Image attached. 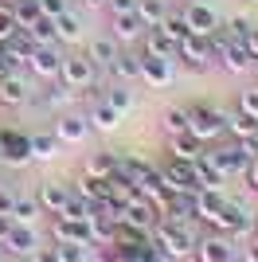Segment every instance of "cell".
I'll return each instance as SVG.
<instances>
[{
  "instance_id": "obj_53",
  "label": "cell",
  "mask_w": 258,
  "mask_h": 262,
  "mask_svg": "<svg viewBox=\"0 0 258 262\" xmlns=\"http://www.w3.org/2000/svg\"><path fill=\"white\" fill-rule=\"evenodd\" d=\"M243 176H247V188H250V192H258V161H250Z\"/></svg>"
},
{
  "instance_id": "obj_57",
  "label": "cell",
  "mask_w": 258,
  "mask_h": 262,
  "mask_svg": "<svg viewBox=\"0 0 258 262\" xmlns=\"http://www.w3.org/2000/svg\"><path fill=\"white\" fill-rule=\"evenodd\" d=\"M254 235H258V215H254Z\"/></svg>"
},
{
  "instance_id": "obj_48",
  "label": "cell",
  "mask_w": 258,
  "mask_h": 262,
  "mask_svg": "<svg viewBox=\"0 0 258 262\" xmlns=\"http://www.w3.org/2000/svg\"><path fill=\"white\" fill-rule=\"evenodd\" d=\"M67 8H71V0H39V16H51V20Z\"/></svg>"
},
{
  "instance_id": "obj_43",
  "label": "cell",
  "mask_w": 258,
  "mask_h": 262,
  "mask_svg": "<svg viewBox=\"0 0 258 262\" xmlns=\"http://www.w3.org/2000/svg\"><path fill=\"white\" fill-rule=\"evenodd\" d=\"M94 247H78V243H55V254L59 262H86Z\"/></svg>"
},
{
  "instance_id": "obj_39",
  "label": "cell",
  "mask_w": 258,
  "mask_h": 262,
  "mask_svg": "<svg viewBox=\"0 0 258 262\" xmlns=\"http://www.w3.org/2000/svg\"><path fill=\"white\" fill-rule=\"evenodd\" d=\"M250 16H227L223 24H219V32L227 35V39H239V43H243V39H247V32H250Z\"/></svg>"
},
{
  "instance_id": "obj_41",
  "label": "cell",
  "mask_w": 258,
  "mask_h": 262,
  "mask_svg": "<svg viewBox=\"0 0 258 262\" xmlns=\"http://www.w3.org/2000/svg\"><path fill=\"white\" fill-rule=\"evenodd\" d=\"M28 35H32V43H59V39H55V20L51 16H39V20L28 28Z\"/></svg>"
},
{
  "instance_id": "obj_6",
  "label": "cell",
  "mask_w": 258,
  "mask_h": 262,
  "mask_svg": "<svg viewBox=\"0 0 258 262\" xmlns=\"http://www.w3.org/2000/svg\"><path fill=\"white\" fill-rule=\"evenodd\" d=\"M161 168V184L168 188V192H184V196H196L200 192V172H196V161H176V157H168L164 164H157Z\"/></svg>"
},
{
  "instance_id": "obj_25",
  "label": "cell",
  "mask_w": 258,
  "mask_h": 262,
  "mask_svg": "<svg viewBox=\"0 0 258 262\" xmlns=\"http://www.w3.org/2000/svg\"><path fill=\"white\" fill-rule=\"evenodd\" d=\"M141 82L153 90H164L172 82V59H141Z\"/></svg>"
},
{
  "instance_id": "obj_24",
  "label": "cell",
  "mask_w": 258,
  "mask_h": 262,
  "mask_svg": "<svg viewBox=\"0 0 258 262\" xmlns=\"http://www.w3.org/2000/svg\"><path fill=\"white\" fill-rule=\"evenodd\" d=\"M86 55H90V63H94L98 71H106V75H110L114 59L121 55V43H118V39H110V35H98V39L86 43Z\"/></svg>"
},
{
  "instance_id": "obj_45",
  "label": "cell",
  "mask_w": 258,
  "mask_h": 262,
  "mask_svg": "<svg viewBox=\"0 0 258 262\" xmlns=\"http://www.w3.org/2000/svg\"><path fill=\"white\" fill-rule=\"evenodd\" d=\"M16 32H20V28H16V20H12V8L0 0V43H8Z\"/></svg>"
},
{
  "instance_id": "obj_11",
  "label": "cell",
  "mask_w": 258,
  "mask_h": 262,
  "mask_svg": "<svg viewBox=\"0 0 258 262\" xmlns=\"http://www.w3.org/2000/svg\"><path fill=\"white\" fill-rule=\"evenodd\" d=\"M180 16H184V24H188L192 35H215L219 24H223V16H219L207 0H188V4L180 8Z\"/></svg>"
},
{
  "instance_id": "obj_46",
  "label": "cell",
  "mask_w": 258,
  "mask_h": 262,
  "mask_svg": "<svg viewBox=\"0 0 258 262\" xmlns=\"http://www.w3.org/2000/svg\"><path fill=\"white\" fill-rule=\"evenodd\" d=\"M235 262H258V235H250L247 243H239V254Z\"/></svg>"
},
{
  "instance_id": "obj_13",
  "label": "cell",
  "mask_w": 258,
  "mask_h": 262,
  "mask_svg": "<svg viewBox=\"0 0 258 262\" xmlns=\"http://www.w3.org/2000/svg\"><path fill=\"white\" fill-rule=\"evenodd\" d=\"M59 63H63V51H59V43H35L32 55H28V75L43 78V82H55L59 78Z\"/></svg>"
},
{
  "instance_id": "obj_49",
  "label": "cell",
  "mask_w": 258,
  "mask_h": 262,
  "mask_svg": "<svg viewBox=\"0 0 258 262\" xmlns=\"http://www.w3.org/2000/svg\"><path fill=\"white\" fill-rule=\"evenodd\" d=\"M110 16H121V12H137V0H106Z\"/></svg>"
},
{
  "instance_id": "obj_15",
  "label": "cell",
  "mask_w": 258,
  "mask_h": 262,
  "mask_svg": "<svg viewBox=\"0 0 258 262\" xmlns=\"http://www.w3.org/2000/svg\"><path fill=\"white\" fill-rule=\"evenodd\" d=\"M145 24H141V16L137 12H121V16H110V39H118L121 47H133V43H141L145 39Z\"/></svg>"
},
{
  "instance_id": "obj_44",
  "label": "cell",
  "mask_w": 258,
  "mask_h": 262,
  "mask_svg": "<svg viewBox=\"0 0 258 262\" xmlns=\"http://www.w3.org/2000/svg\"><path fill=\"white\" fill-rule=\"evenodd\" d=\"M235 110L239 114H247V118L258 121V86H247V90H239V98H235Z\"/></svg>"
},
{
  "instance_id": "obj_42",
  "label": "cell",
  "mask_w": 258,
  "mask_h": 262,
  "mask_svg": "<svg viewBox=\"0 0 258 262\" xmlns=\"http://www.w3.org/2000/svg\"><path fill=\"white\" fill-rule=\"evenodd\" d=\"M63 215H67V219H78V223H90V215H94V211H90V200H82V196H75V192H71Z\"/></svg>"
},
{
  "instance_id": "obj_20",
  "label": "cell",
  "mask_w": 258,
  "mask_h": 262,
  "mask_svg": "<svg viewBox=\"0 0 258 262\" xmlns=\"http://www.w3.org/2000/svg\"><path fill=\"white\" fill-rule=\"evenodd\" d=\"M141 59H145L141 51H133V47H121V55L114 59V67H110V78H114V82H125V86L141 82Z\"/></svg>"
},
{
  "instance_id": "obj_38",
  "label": "cell",
  "mask_w": 258,
  "mask_h": 262,
  "mask_svg": "<svg viewBox=\"0 0 258 262\" xmlns=\"http://www.w3.org/2000/svg\"><path fill=\"white\" fill-rule=\"evenodd\" d=\"M114 168H118V153L114 149H102V153H94L86 161V172L90 176H114Z\"/></svg>"
},
{
  "instance_id": "obj_29",
  "label": "cell",
  "mask_w": 258,
  "mask_h": 262,
  "mask_svg": "<svg viewBox=\"0 0 258 262\" xmlns=\"http://www.w3.org/2000/svg\"><path fill=\"white\" fill-rule=\"evenodd\" d=\"M71 98H75V90H67L59 78L55 82H47V90H39V106L51 110V114H63V110H71Z\"/></svg>"
},
{
  "instance_id": "obj_22",
  "label": "cell",
  "mask_w": 258,
  "mask_h": 262,
  "mask_svg": "<svg viewBox=\"0 0 258 262\" xmlns=\"http://www.w3.org/2000/svg\"><path fill=\"white\" fill-rule=\"evenodd\" d=\"M223 204H227V192H223V188H200V192H196V219L211 227L215 215L223 211Z\"/></svg>"
},
{
  "instance_id": "obj_1",
  "label": "cell",
  "mask_w": 258,
  "mask_h": 262,
  "mask_svg": "<svg viewBox=\"0 0 258 262\" xmlns=\"http://www.w3.org/2000/svg\"><path fill=\"white\" fill-rule=\"evenodd\" d=\"M196 227H200V223H168V219H157V227L149 231V239H153V247L161 251V258L184 262V258L196 254V239H200Z\"/></svg>"
},
{
  "instance_id": "obj_47",
  "label": "cell",
  "mask_w": 258,
  "mask_h": 262,
  "mask_svg": "<svg viewBox=\"0 0 258 262\" xmlns=\"http://www.w3.org/2000/svg\"><path fill=\"white\" fill-rule=\"evenodd\" d=\"M239 153H243V157H247V164L250 161H258V133H254V137H239Z\"/></svg>"
},
{
  "instance_id": "obj_12",
  "label": "cell",
  "mask_w": 258,
  "mask_h": 262,
  "mask_svg": "<svg viewBox=\"0 0 258 262\" xmlns=\"http://www.w3.org/2000/svg\"><path fill=\"white\" fill-rule=\"evenodd\" d=\"M204 157L215 164V172L223 176V180H231V176H243V172H247V157L239 153V145H235V141H227V145L215 141V145H207Z\"/></svg>"
},
{
  "instance_id": "obj_28",
  "label": "cell",
  "mask_w": 258,
  "mask_h": 262,
  "mask_svg": "<svg viewBox=\"0 0 258 262\" xmlns=\"http://www.w3.org/2000/svg\"><path fill=\"white\" fill-rule=\"evenodd\" d=\"M141 55H149V59H172V63H176V43H172L161 28H149L145 39H141Z\"/></svg>"
},
{
  "instance_id": "obj_19",
  "label": "cell",
  "mask_w": 258,
  "mask_h": 262,
  "mask_svg": "<svg viewBox=\"0 0 258 262\" xmlns=\"http://www.w3.org/2000/svg\"><path fill=\"white\" fill-rule=\"evenodd\" d=\"M4 251H8V258H32V254L39 251V231L12 223V235H8V243H4Z\"/></svg>"
},
{
  "instance_id": "obj_9",
  "label": "cell",
  "mask_w": 258,
  "mask_h": 262,
  "mask_svg": "<svg viewBox=\"0 0 258 262\" xmlns=\"http://www.w3.org/2000/svg\"><path fill=\"white\" fill-rule=\"evenodd\" d=\"M235 254H239V243L231 239V235L211 227V235H200V239H196L192 258L196 262H235Z\"/></svg>"
},
{
  "instance_id": "obj_30",
  "label": "cell",
  "mask_w": 258,
  "mask_h": 262,
  "mask_svg": "<svg viewBox=\"0 0 258 262\" xmlns=\"http://www.w3.org/2000/svg\"><path fill=\"white\" fill-rule=\"evenodd\" d=\"M32 47H35L32 35H28V32H16L8 43H0V51L12 59V67H16V71H24V67H28V55H32Z\"/></svg>"
},
{
  "instance_id": "obj_34",
  "label": "cell",
  "mask_w": 258,
  "mask_h": 262,
  "mask_svg": "<svg viewBox=\"0 0 258 262\" xmlns=\"http://www.w3.org/2000/svg\"><path fill=\"white\" fill-rule=\"evenodd\" d=\"M254 133H258V121L254 118L239 114V110L227 114V137H231V141H239V137H254Z\"/></svg>"
},
{
  "instance_id": "obj_55",
  "label": "cell",
  "mask_w": 258,
  "mask_h": 262,
  "mask_svg": "<svg viewBox=\"0 0 258 262\" xmlns=\"http://www.w3.org/2000/svg\"><path fill=\"white\" fill-rule=\"evenodd\" d=\"M8 235H12V215H0V247L8 243Z\"/></svg>"
},
{
  "instance_id": "obj_18",
  "label": "cell",
  "mask_w": 258,
  "mask_h": 262,
  "mask_svg": "<svg viewBox=\"0 0 258 262\" xmlns=\"http://www.w3.org/2000/svg\"><path fill=\"white\" fill-rule=\"evenodd\" d=\"M32 102V86H28V75L24 71H16V75L0 78V106L4 110H20Z\"/></svg>"
},
{
  "instance_id": "obj_17",
  "label": "cell",
  "mask_w": 258,
  "mask_h": 262,
  "mask_svg": "<svg viewBox=\"0 0 258 262\" xmlns=\"http://www.w3.org/2000/svg\"><path fill=\"white\" fill-rule=\"evenodd\" d=\"M35 200H39L43 215H63L67 200H71V184H67V180H43L39 192H35Z\"/></svg>"
},
{
  "instance_id": "obj_14",
  "label": "cell",
  "mask_w": 258,
  "mask_h": 262,
  "mask_svg": "<svg viewBox=\"0 0 258 262\" xmlns=\"http://www.w3.org/2000/svg\"><path fill=\"white\" fill-rule=\"evenodd\" d=\"M51 133L59 137V145H82L86 137H90V121H86V114H71V110H63V114H55V125Z\"/></svg>"
},
{
  "instance_id": "obj_4",
  "label": "cell",
  "mask_w": 258,
  "mask_h": 262,
  "mask_svg": "<svg viewBox=\"0 0 258 262\" xmlns=\"http://www.w3.org/2000/svg\"><path fill=\"white\" fill-rule=\"evenodd\" d=\"M207 39H211V67H219L227 75H247L250 67H254V59L247 55V47L239 43V39H227L223 32L207 35Z\"/></svg>"
},
{
  "instance_id": "obj_26",
  "label": "cell",
  "mask_w": 258,
  "mask_h": 262,
  "mask_svg": "<svg viewBox=\"0 0 258 262\" xmlns=\"http://www.w3.org/2000/svg\"><path fill=\"white\" fill-rule=\"evenodd\" d=\"M86 121H90V129H98V133H114L121 125V114L110 106L106 98H94V106L86 110Z\"/></svg>"
},
{
  "instance_id": "obj_54",
  "label": "cell",
  "mask_w": 258,
  "mask_h": 262,
  "mask_svg": "<svg viewBox=\"0 0 258 262\" xmlns=\"http://www.w3.org/2000/svg\"><path fill=\"white\" fill-rule=\"evenodd\" d=\"M106 0H78V12H102Z\"/></svg>"
},
{
  "instance_id": "obj_35",
  "label": "cell",
  "mask_w": 258,
  "mask_h": 262,
  "mask_svg": "<svg viewBox=\"0 0 258 262\" xmlns=\"http://www.w3.org/2000/svg\"><path fill=\"white\" fill-rule=\"evenodd\" d=\"M137 16L145 28H161L164 16H168V4L164 0H137Z\"/></svg>"
},
{
  "instance_id": "obj_5",
  "label": "cell",
  "mask_w": 258,
  "mask_h": 262,
  "mask_svg": "<svg viewBox=\"0 0 258 262\" xmlns=\"http://www.w3.org/2000/svg\"><path fill=\"white\" fill-rule=\"evenodd\" d=\"M215 231H223V235H231L235 243H247L250 235H254V211L247 208V204H239V200H231L227 196V204H223V211L215 215V223H211Z\"/></svg>"
},
{
  "instance_id": "obj_31",
  "label": "cell",
  "mask_w": 258,
  "mask_h": 262,
  "mask_svg": "<svg viewBox=\"0 0 258 262\" xmlns=\"http://www.w3.org/2000/svg\"><path fill=\"white\" fill-rule=\"evenodd\" d=\"M39 200L35 196H20L16 192V204H12V223H20V227H35V219H39Z\"/></svg>"
},
{
  "instance_id": "obj_50",
  "label": "cell",
  "mask_w": 258,
  "mask_h": 262,
  "mask_svg": "<svg viewBox=\"0 0 258 262\" xmlns=\"http://www.w3.org/2000/svg\"><path fill=\"white\" fill-rule=\"evenodd\" d=\"M243 47H247V55L258 63V24H250V32H247V39H243Z\"/></svg>"
},
{
  "instance_id": "obj_59",
  "label": "cell",
  "mask_w": 258,
  "mask_h": 262,
  "mask_svg": "<svg viewBox=\"0 0 258 262\" xmlns=\"http://www.w3.org/2000/svg\"><path fill=\"white\" fill-rule=\"evenodd\" d=\"M250 4H258V0H250Z\"/></svg>"
},
{
  "instance_id": "obj_21",
  "label": "cell",
  "mask_w": 258,
  "mask_h": 262,
  "mask_svg": "<svg viewBox=\"0 0 258 262\" xmlns=\"http://www.w3.org/2000/svg\"><path fill=\"white\" fill-rule=\"evenodd\" d=\"M157 219H161V215H157V211L141 200V192H137V196L125 204V211H121L118 223H125V227H133V231H153V227H157Z\"/></svg>"
},
{
  "instance_id": "obj_16",
  "label": "cell",
  "mask_w": 258,
  "mask_h": 262,
  "mask_svg": "<svg viewBox=\"0 0 258 262\" xmlns=\"http://www.w3.org/2000/svg\"><path fill=\"white\" fill-rule=\"evenodd\" d=\"M51 243L94 247V239H90V223H78V219H67V215H51Z\"/></svg>"
},
{
  "instance_id": "obj_52",
  "label": "cell",
  "mask_w": 258,
  "mask_h": 262,
  "mask_svg": "<svg viewBox=\"0 0 258 262\" xmlns=\"http://www.w3.org/2000/svg\"><path fill=\"white\" fill-rule=\"evenodd\" d=\"M32 262H59V254H55V243H51V247H39V251L32 254Z\"/></svg>"
},
{
  "instance_id": "obj_10",
  "label": "cell",
  "mask_w": 258,
  "mask_h": 262,
  "mask_svg": "<svg viewBox=\"0 0 258 262\" xmlns=\"http://www.w3.org/2000/svg\"><path fill=\"white\" fill-rule=\"evenodd\" d=\"M176 63H184V71H196L204 75L211 71V39L207 35H188L176 43Z\"/></svg>"
},
{
  "instance_id": "obj_40",
  "label": "cell",
  "mask_w": 258,
  "mask_h": 262,
  "mask_svg": "<svg viewBox=\"0 0 258 262\" xmlns=\"http://www.w3.org/2000/svg\"><path fill=\"white\" fill-rule=\"evenodd\" d=\"M161 32L168 35L172 43H180V39H188V35H192V32H188V24H184V16H180V12H168V16H164Z\"/></svg>"
},
{
  "instance_id": "obj_36",
  "label": "cell",
  "mask_w": 258,
  "mask_h": 262,
  "mask_svg": "<svg viewBox=\"0 0 258 262\" xmlns=\"http://www.w3.org/2000/svg\"><path fill=\"white\" fill-rule=\"evenodd\" d=\"M161 129H164V137L184 133V129H188V106H168L161 114Z\"/></svg>"
},
{
  "instance_id": "obj_56",
  "label": "cell",
  "mask_w": 258,
  "mask_h": 262,
  "mask_svg": "<svg viewBox=\"0 0 258 262\" xmlns=\"http://www.w3.org/2000/svg\"><path fill=\"white\" fill-rule=\"evenodd\" d=\"M8 75H16V67H12V59L4 51H0V78H8Z\"/></svg>"
},
{
  "instance_id": "obj_3",
  "label": "cell",
  "mask_w": 258,
  "mask_h": 262,
  "mask_svg": "<svg viewBox=\"0 0 258 262\" xmlns=\"http://www.w3.org/2000/svg\"><path fill=\"white\" fill-rule=\"evenodd\" d=\"M188 133L200 137L204 145L223 141V133H227V110L211 106V102H196V106H188Z\"/></svg>"
},
{
  "instance_id": "obj_27",
  "label": "cell",
  "mask_w": 258,
  "mask_h": 262,
  "mask_svg": "<svg viewBox=\"0 0 258 262\" xmlns=\"http://www.w3.org/2000/svg\"><path fill=\"white\" fill-rule=\"evenodd\" d=\"M204 149H207V145L200 141V137H192L188 129L168 137V157H176V161H200V157H204Z\"/></svg>"
},
{
  "instance_id": "obj_7",
  "label": "cell",
  "mask_w": 258,
  "mask_h": 262,
  "mask_svg": "<svg viewBox=\"0 0 258 262\" xmlns=\"http://www.w3.org/2000/svg\"><path fill=\"white\" fill-rule=\"evenodd\" d=\"M114 180H121V184H129L133 192H137V188L153 184V180H161V168H157V164H149L145 157L118 153V168H114Z\"/></svg>"
},
{
  "instance_id": "obj_37",
  "label": "cell",
  "mask_w": 258,
  "mask_h": 262,
  "mask_svg": "<svg viewBox=\"0 0 258 262\" xmlns=\"http://www.w3.org/2000/svg\"><path fill=\"white\" fill-rule=\"evenodd\" d=\"M59 153V137L55 133H32V161H51Z\"/></svg>"
},
{
  "instance_id": "obj_2",
  "label": "cell",
  "mask_w": 258,
  "mask_h": 262,
  "mask_svg": "<svg viewBox=\"0 0 258 262\" xmlns=\"http://www.w3.org/2000/svg\"><path fill=\"white\" fill-rule=\"evenodd\" d=\"M59 82H63L67 90H98V86H102V71L90 63V55H86V51H63Z\"/></svg>"
},
{
  "instance_id": "obj_51",
  "label": "cell",
  "mask_w": 258,
  "mask_h": 262,
  "mask_svg": "<svg viewBox=\"0 0 258 262\" xmlns=\"http://www.w3.org/2000/svg\"><path fill=\"white\" fill-rule=\"evenodd\" d=\"M12 204H16V188H0V215H12Z\"/></svg>"
},
{
  "instance_id": "obj_33",
  "label": "cell",
  "mask_w": 258,
  "mask_h": 262,
  "mask_svg": "<svg viewBox=\"0 0 258 262\" xmlns=\"http://www.w3.org/2000/svg\"><path fill=\"white\" fill-rule=\"evenodd\" d=\"M12 8V20H16V28L20 32H28L35 20H39V4H32V0H4Z\"/></svg>"
},
{
  "instance_id": "obj_23",
  "label": "cell",
  "mask_w": 258,
  "mask_h": 262,
  "mask_svg": "<svg viewBox=\"0 0 258 262\" xmlns=\"http://www.w3.org/2000/svg\"><path fill=\"white\" fill-rule=\"evenodd\" d=\"M82 35H86V24H82V12L78 8H67L55 16V39L59 43H78Z\"/></svg>"
},
{
  "instance_id": "obj_8",
  "label": "cell",
  "mask_w": 258,
  "mask_h": 262,
  "mask_svg": "<svg viewBox=\"0 0 258 262\" xmlns=\"http://www.w3.org/2000/svg\"><path fill=\"white\" fill-rule=\"evenodd\" d=\"M32 161V133L16 129H0V164H8V168H24V164Z\"/></svg>"
},
{
  "instance_id": "obj_58",
  "label": "cell",
  "mask_w": 258,
  "mask_h": 262,
  "mask_svg": "<svg viewBox=\"0 0 258 262\" xmlns=\"http://www.w3.org/2000/svg\"><path fill=\"white\" fill-rule=\"evenodd\" d=\"M0 262H4V254H0Z\"/></svg>"
},
{
  "instance_id": "obj_32",
  "label": "cell",
  "mask_w": 258,
  "mask_h": 262,
  "mask_svg": "<svg viewBox=\"0 0 258 262\" xmlns=\"http://www.w3.org/2000/svg\"><path fill=\"white\" fill-rule=\"evenodd\" d=\"M102 98L118 110V114H129V110H133V86H125V82H110V86H102Z\"/></svg>"
}]
</instances>
